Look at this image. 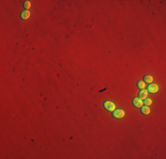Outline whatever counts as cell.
Returning a JSON list of instances; mask_svg holds the SVG:
<instances>
[{
  "mask_svg": "<svg viewBox=\"0 0 166 159\" xmlns=\"http://www.w3.org/2000/svg\"><path fill=\"white\" fill-rule=\"evenodd\" d=\"M103 107H104L108 111H110V112H113L114 110H116V105L110 101H105L104 103H103Z\"/></svg>",
  "mask_w": 166,
  "mask_h": 159,
  "instance_id": "6da1fadb",
  "label": "cell"
},
{
  "mask_svg": "<svg viewBox=\"0 0 166 159\" xmlns=\"http://www.w3.org/2000/svg\"><path fill=\"white\" fill-rule=\"evenodd\" d=\"M113 117L115 118H122L125 117V112L123 110H121V109H118V110H115L113 111Z\"/></svg>",
  "mask_w": 166,
  "mask_h": 159,
  "instance_id": "7a4b0ae2",
  "label": "cell"
},
{
  "mask_svg": "<svg viewBox=\"0 0 166 159\" xmlns=\"http://www.w3.org/2000/svg\"><path fill=\"white\" fill-rule=\"evenodd\" d=\"M159 89V87L157 84H155V83H151V84H149L147 86V92L149 93H156Z\"/></svg>",
  "mask_w": 166,
  "mask_h": 159,
  "instance_id": "3957f363",
  "label": "cell"
},
{
  "mask_svg": "<svg viewBox=\"0 0 166 159\" xmlns=\"http://www.w3.org/2000/svg\"><path fill=\"white\" fill-rule=\"evenodd\" d=\"M132 104L133 106H135L136 108H140L143 105V101L141 99H140L139 97H134L132 99Z\"/></svg>",
  "mask_w": 166,
  "mask_h": 159,
  "instance_id": "277c9868",
  "label": "cell"
},
{
  "mask_svg": "<svg viewBox=\"0 0 166 159\" xmlns=\"http://www.w3.org/2000/svg\"><path fill=\"white\" fill-rule=\"evenodd\" d=\"M147 93H148V92H147V89H145V88H144V89H141L140 92H139V98L141 100L146 99V98L147 97V95H148Z\"/></svg>",
  "mask_w": 166,
  "mask_h": 159,
  "instance_id": "5b68a950",
  "label": "cell"
},
{
  "mask_svg": "<svg viewBox=\"0 0 166 159\" xmlns=\"http://www.w3.org/2000/svg\"><path fill=\"white\" fill-rule=\"evenodd\" d=\"M30 15H31V13H30L29 11H27V10H25L24 12H22L21 14V18L22 20H24V21H26V20H28L30 18Z\"/></svg>",
  "mask_w": 166,
  "mask_h": 159,
  "instance_id": "8992f818",
  "label": "cell"
},
{
  "mask_svg": "<svg viewBox=\"0 0 166 159\" xmlns=\"http://www.w3.org/2000/svg\"><path fill=\"white\" fill-rule=\"evenodd\" d=\"M140 111H141L142 114L144 115H148L150 113V108H148V106H146V105H142L140 107Z\"/></svg>",
  "mask_w": 166,
  "mask_h": 159,
  "instance_id": "52a82bcc",
  "label": "cell"
},
{
  "mask_svg": "<svg viewBox=\"0 0 166 159\" xmlns=\"http://www.w3.org/2000/svg\"><path fill=\"white\" fill-rule=\"evenodd\" d=\"M153 81H154V79L151 75H145V76H144V81L147 82V84H151V83L153 82Z\"/></svg>",
  "mask_w": 166,
  "mask_h": 159,
  "instance_id": "ba28073f",
  "label": "cell"
},
{
  "mask_svg": "<svg viewBox=\"0 0 166 159\" xmlns=\"http://www.w3.org/2000/svg\"><path fill=\"white\" fill-rule=\"evenodd\" d=\"M137 87H138L140 89H144V88L147 87V85H146V82L143 81H140L137 82Z\"/></svg>",
  "mask_w": 166,
  "mask_h": 159,
  "instance_id": "9c48e42d",
  "label": "cell"
},
{
  "mask_svg": "<svg viewBox=\"0 0 166 159\" xmlns=\"http://www.w3.org/2000/svg\"><path fill=\"white\" fill-rule=\"evenodd\" d=\"M143 104H145L146 106H149V105L152 104V100L150 99V98H146V99H144L143 101Z\"/></svg>",
  "mask_w": 166,
  "mask_h": 159,
  "instance_id": "30bf717a",
  "label": "cell"
},
{
  "mask_svg": "<svg viewBox=\"0 0 166 159\" xmlns=\"http://www.w3.org/2000/svg\"><path fill=\"white\" fill-rule=\"evenodd\" d=\"M23 6H24V8L27 11H28V9L31 7V3H30L29 1H25L24 4H23Z\"/></svg>",
  "mask_w": 166,
  "mask_h": 159,
  "instance_id": "8fae6325",
  "label": "cell"
}]
</instances>
